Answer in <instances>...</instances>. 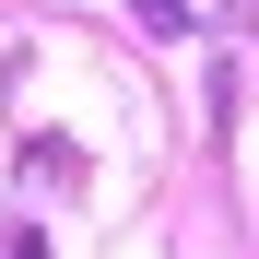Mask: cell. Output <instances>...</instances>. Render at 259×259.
Wrapping results in <instances>:
<instances>
[{
	"label": "cell",
	"instance_id": "6da1fadb",
	"mask_svg": "<svg viewBox=\"0 0 259 259\" xmlns=\"http://www.w3.org/2000/svg\"><path fill=\"white\" fill-rule=\"evenodd\" d=\"M142 12H153V24H165V35H177V24H189V0H142Z\"/></svg>",
	"mask_w": 259,
	"mask_h": 259
}]
</instances>
